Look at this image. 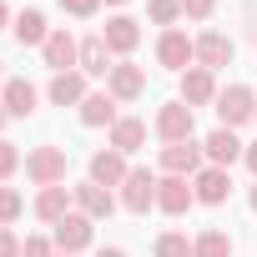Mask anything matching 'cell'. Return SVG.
I'll return each instance as SVG.
<instances>
[{
	"instance_id": "6da1fadb",
	"label": "cell",
	"mask_w": 257,
	"mask_h": 257,
	"mask_svg": "<svg viewBox=\"0 0 257 257\" xmlns=\"http://www.w3.org/2000/svg\"><path fill=\"white\" fill-rule=\"evenodd\" d=\"M212 106H217V121L227 126V132L257 121V96H252V86H227V91H217Z\"/></svg>"
},
{
	"instance_id": "7a4b0ae2",
	"label": "cell",
	"mask_w": 257,
	"mask_h": 257,
	"mask_svg": "<svg viewBox=\"0 0 257 257\" xmlns=\"http://www.w3.org/2000/svg\"><path fill=\"white\" fill-rule=\"evenodd\" d=\"M157 182H162V177H157L152 167H132V172H126V182H121V207L137 212V217L152 212V207H157Z\"/></svg>"
},
{
	"instance_id": "3957f363",
	"label": "cell",
	"mask_w": 257,
	"mask_h": 257,
	"mask_svg": "<svg viewBox=\"0 0 257 257\" xmlns=\"http://www.w3.org/2000/svg\"><path fill=\"white\" fill-rule=\"evenodd\" d=\"M26 177H31L36 187H61V182H66V152H61V147H36V152L26 157Z\"/></svg>"
},
{
	"instance_id": "277c9868",
	"label": "cell",
	"mask_w": 257,
	"mask_h": 257,
	"mask_svg": "<svg viewBox=\"0 0 257 257\" xmlns=\"http://www.w3.org/2000/svg\"><path fill=\"white\" fill-rule=\"evenodd\" d=\"M192 132H197V116H192V106L187 101H167L162 111H157V137L172 147V142H192Z\"/></svg>"
},
{
	"instance_id": "5b68a950",
	"label": "cell",
	"mask_w": 257,
	"mask_h": 257,
	"mask_svg": "<svg viewBox=\"0 0 257 257\" xmlns=\"http://www.w3.org/2000/svg\"><path fill=\"white\" fill-rule=\"evenodd\" d=\"M157 61L167 66V71H192V61H197V46H192V36L187 31H162L157 36Z\"/></svg>"
},
{
	"instance_id": "8992f818",
	"label": "cell",
	"mask_w": 257,
	"mask_h": 257,
	"mask_svg": "<svg viewBox=\"0 0 257 257\" xmlns=\"http://www.w3.org/2000/svg\"><path fill=\"white\" fill-rule=\"evenodd\" d=\"M202 162H207L202 142H172V147H162V172L167 177H197Z\"/></svg>"
},
{
	"instance_id": "52a82bcc",
	"label": "cell",
	"mask_w": 257,
	"mask_h": 257,
	"mask_svg": "<svg viewBox=\"0 0 257 257\" xmlns=\"http://www.w3.org/2000/svg\"><path fill=\"white\" fill-rule=\"evenodd\" d=\"M101 41H106V51L111 56H132L137 46H142V21H132V16H111L106 26H101Z\"/></svg>"
},
{
	"instance_id": "ba28073f",
	"label": "cell",
	"mask_w": 257,
	"mask_h": 257,
	"mask_svg": "<svg viewBox=\"0 0 257 257\" xmlns=\"http://www.w3.org/2000/svg\"><path fill=\"white\" fill-rule=\"evenodd\" d=\"M41 56H46V66L61 76V71L81 66V41H76L71 31H51V36H46V46H41Z\"/></svg>"
},
{
	"instance_id": "9c48e42d",
	"label": "cell",
	"mask_w": 257,
	"mask_h": 257,
	"mask_svg": "<svg viewBox=\"0 0 257 257\" xmlns=\"http://www.w3.org/2000/svg\"><path fill=\"white\" fill-rule=\"evenodd\" d=\"M192 46H197V66H202V71H212V76H217L222 66H232V51H237L222 31H202Z\"/></svg>"
},
{
	"instance_id": "30bf717a",
	"label": "cell",
	"mask_w": 257,
	"mask_h": 257,
	"mask_svg": "<svg viewBox=\"0 0 257 257\" xmlns=\"http://www.w3.org/2000/svg\"><path fill=\"white\" fill-rule=\"evenodd\" d=\"M192 192H197L202 207H222V202L232 197V177H227V167H202V172L192 177Z\"/></svg>"
},
{
	"instance_id": "8fae6325",
	"label": "cell",
	"mask_w": 257,
	"mask_h": 257,
	"mask_svg": "<svg viewBox=\"0 0 257 257\" xmlns=\"http://www.w3.org/2000/svg\"><path fill=\"white\" fill-rule=\"evenodd\" d=\"M66 257H76L81 247H91V217L86 212H66L61 222H56V237H51Z\"/></svg>"
},
{
	"instance_id": "7c38bea8",
	"label": "cell",
	"mask_w": 257,
	"mask_h": 257,
	"mask_svg": "<svg viewBox=\"0 0 257 257\" xmlns=\"http://www.w3.org/2000/svg\"><path fill=\"white\" fill-rule=\"evenodd\" d=\"M106 91H111L116 101H137V96L147 91V71H142L137 61H116L111 76H106Z\"/></svg>"
},
{
	"instance_id": "4fadbf2b",
	"label": "cell",
	"mask_w": 257,
	"mask_h": 257,
	"mask_svg": "<svg viewBox=\"0 0 257 257\" xmlns=\"http://www.w3.org/2000/svg\"><path fill=\"white\" fill-rule=\"evenodd\" d=\"M192 202H197L192 177H162V182H157V207H162L167 217H182Z\"/></svg>"
},
{
	"instance_id": "5bb4252c",
	"label": "cell",
	"mask_w": 257,
	"mask_h": 257,
	"mask_svg": "<svg viewBox=\"0 0 257 257\" xmlns=\"http://www.w3.org/2000/svg\"><path fill=\"white\" fill-rule=\"evenodd\" d=\"M71 202H76V212H86L91 222H96V217H111V212H116V197H111V187H96L91 177H86L81 187H71Z\"/></svg>"
},
{
	"instance_id": "9a60e30c",
	"label": "cell",
	"mask_w": 257,
	"mask_h": 257,
	"mask_svg": "<svg viewBox=\"0 0 257 257\" xmlns=\"http://www.w3.org/2000/svg\"><path fill=\"white\" fill-rule=\"evenodd\" d=\"M36 101H41V91L31 81H21V76H11L6 86H0V106H6V116H36Z\"/></svg>"
},
{
	"instance_id": "2e32d148",
	"label": "cell",
	"mask_w": 257,
	"mask_h": 257,
	"mask_svg": "<svg viewBox=\"0 0 257 257\" xmlns=\"http://www.w3.org/2000/svg\"><path fill=\"white\" fill-rule=\"evenodd\" d=\"M202 152H207V167H232V162H242V142H237V132H227V126H217V132L202 142Z\"/></svg>"
},
{
	"instance_id": "e0dca14e",
	"label": "cell",
	"mask_w": 257,
	"mask_h": 257,
	"mask_svg": "<svg viewBox=\"0 0 257 257\" xmlns=\"http://www.w3.org/2000/svg\"><path fill=\"white\" fill-rule=\"evenodd\" d=\"M177 101H187L192 111H197V106H207V101H217V76H212V71H202V66L182 71V96H177Z\"/></svg>"
},
{
	"instance_id": "ac0fdd59",
	"label": "cell",
	"mask_w": 257,
	"mask_h": 257,
	"mask_svg": "<svg viewBox=\"0 0 257 257\" xmlns=\"http://www.w3.org/2000/svg\"><path fill=\"white\" fill-rule=\"evenodd\" d=\"M126 172H132V167H126V157H121L116 147H106V152L91 157V182H96V187H121Z\"/></svg>"
},
{
	"instance_id": "d6986e66",
	"label": "cell",
	"mask_w": 257,
	"mask_h": 257,
	"mask_svg": "<svg viewBox=\"0 0 257 257\" xmlns=\"http://www.w3.org/2000/svg\"><path fill=\"white\" fill-rule=\"evenodd\" d=\"M46 96H51L56 106H81V101L91 96V91H86V71H61V76H51Z\"/></svg>"
},
{
	"instance_id": "ffe728a7",
	"label": "cell",
	"mask_w": 257,
	"mask_h": 257,
	"mask_svg": "<svg viewBox=\"0 0 257 257\" xmlns=\"http://www.w3.org/2000/svg\"><path fill=\"white\" fill-rule=\"evenodd\" d=\"M81 121L86 126H116L121 116H116V96L111 91H91L86 101H81Z\"/></svg>"
},
{
	"instance_id": "44dd1931",
	"label": "cell",
	"mask_w": 257,
	"mask_h": 257,
	"mask_svg": "<svg viewBox=\"0 0 257 257\" xmlns=\"http://www.w3.org/2000/svg\"><path fill=\"white\" fill-rule=\"evenodd\" d=\"M142 142H147V121H137V116H121V121L111 126V147H116L121 157L142 152Z\"/></svg>"
},
{
	"instance_id": "7402d4cb",
	"label": "cell",
	"mask_w": 257,
	"mask_h": 257,
	"mask_svg": "<svg viewBox=\"0 0 257 257\" xmlns=\"http://www.w3.org/2000/svg\"><path fill=\"white\" fill-rule=\"evenodd\" d=\"M11 31H16L21 46H46V36H51V26H46L41 11H21V16L11 21Z\"/></svg>"
},
{
	"instance_id": "603a6c76",
	"label": "cell",
	"mask_w": 257,
	"mask_h": 257,
	"mask_svg": "<svg viewBox=\"0 0 257 257\" xmlns=\"http://www.w3.org/2000/svg\"><path fill=\"white\" fill-rule=\"evenodd\" d=\"M66 212H71V192H66V187H41V197H36V217L56 227Z\"/></svg>"
},
{
	"instance_id": "cb8c5ba5",
	"label": "cell",
	"mask_w": 257,
	"mask_h": 257,
	"mask_svg": "<svg viewBox=\"0 0 257 257\" xmlns=\"http://www.w3.org/2000/svg\"><path fill=\"white\" fill-rule=\"evenodd\" d=\"M111 51H106V41L101 36H91V41H81V71L86 76H111Z\"/></svg>"
},
{
	"instance_id": "d4e9b609",
	"label": "cell",
	"mask_w": 257,
	"mask_h": 257,
	"mask_svg": "<svg viewBox=\"0 0 257 257\" xmlns=\"http://www.w3.org/2000/svg\"><path fill=\"white\" fill-rule=\"evenodd\" d=\"M192 257H232V237L222 227H207L192 237Z\"/></svg>"
},
{
	"instance_id": "484cf974",
	"label": "cell",
	"mask_w": 257,
	"mask_h": 257,
	"mask_svg": "<svg viewBox=\"0 0 257 257\" xmlns=\"http://www.w3.org/2000/svg\"><path fill=\"white\" fill-rule=\"evenodd\" d=\"M157 257H192L187 232H162V237H157Z\"/></svg>"
},
{
	"instance_id": "4316f807",
	"label": "cell",
	"mask_w": 257,
	"mask_h": 257,
	"mask_svg": "<svg viewBox=\"0 0 257 257\" xmlns=\"http://www.w3.org/2000/svg\"><path fill=\"white\" fill-rule=\"evenodd\" d=\"M147 11H152V21H157L162 31H172L177 16H182V0H147Z\"/></svg>"
},
{
	"instance_id": "83f0119b",
	"label": "cell",
	"mask_w": 257,
	"mask_h": 257,
	"mask_svg": "<svg viewBox=\"0 0 257 257\" xmlns=\"http://www.w3.org/2000/svg\"><path fill=\"white\" fill-rule=\"evenodd\" d=\"M21 212H26L21 192H16V187H0V227H11V222H16Z\"/></svg>"
},
{
	"instance_id": "f1b7e54d",
	"label": "cell",
	"mask_w": 257,
	"mask_h": 257,
	"mask_svg": "<svg viewBox=\"0 0 257 257\" xmlns=\"http://www.w3.org/2000/svg\"><path fill=\"white\" fill-rule=\"evenodd\" d=\"M21 257H56V242L51 237H26L21 242Z\"/></svg>"
},
{
	"instance_id": "f546056e",
	"label": "cell",
	"mask_w": 257,
	"mask_h": 257,
	"mask_svg": "<svg viewBox=\"0 0 257 257\" xmlns=\"http://www.w3.org/2000/svg\"><path fill=\"white\" fill-rule=\"evenodd\" d=\"M16 167H21V152H16V142H0V182H6Z\"/></svg>"
},
{
	"instance_id": "4dcf8cb0",
	"label": "cell",
	"mask_w": 257,
	"mask_h": 257,
	"mask_svg": "<svg viewBox=\"0 0 257 257\" xmlns=\"http://www.w3.org/2000/svg\"><path fill=\"white\" fill-rule=\"evenodd\" d=\"M61 11H71V16H81V21H91V16L101 11V0H61Z\"/></svg>"
},
{
	"instance_id": "1f68e13d",
	"label": "cell",
	"mask_w": 257,
	"mask_h": 257,
	"mask_svg": "<svg viewBox=\"0 0 257 257\" xmlns=\"http://www.w3.org/2000/svg\"><path fill=\"white\" fill-rule=\"evenodd\" d=\"M212 6H217V0H182V16H192V21H207V16H212Z\"/></svg>"
},
{
	"instance_id": "d6a6232c",
	"label": "cell",
	"mask_w": 257,
	"mask_h": 257,
	"mask_svg": "<svg viewBox=\"0 0 257 257\" xmlns=\"http://www.w3.org/2000/svg\"><path fill=\"white\" fill-rule=\"evenodd\" d=\"M0 257H21V237L11 227H0Z\"/></svg>"
},
{
	"instance_id": "836d02e7",
	"label": "cell",
	"mask_w": 257,
	"mask_h": 257,
	"mask_svg": "<svg viewBox=\"0 0 257 257\" xmlns=\"http://www.w3.org/2000/svg\"><path fill=\"white\" fill-rule=\"evenodd\" d=\"M242 162H247V172H252V177H257V142H252V147H247V152H242Z\"/></svg>"
},
{
	"instance_id": "e575fe53",
	"label": "cell",
	"mask_w": 257,
	"mask_h": 257,
	"mask_svg": "<svg viewBox=\"0 0 257 257\" xmlns=\"http://www.w3.org/2000/svg\"><path fill=\"white\" fill-rule=\"evenodd\" d=\"M96 257H126V252H121V247H101Z\"/></svg>"
},
{
	"instance_id": "d590c367",
	"label": "cell",
	"mask_w": 257,
	"mask_h": 257,
	"mask_svg": "<svg viewBox=\"0 0 257 257\" xmlns=\"http://www.w3.org/2000/svg\"><path fill=\"white\" fill-rule=\"evenodd\" d=\"M6 21H11V6H6V0H0V31H6Z\"/></svg>"
},
{
	"instance_id": "8d00e7d4",
	"label": "cell",
	"mask_w": 257,
	"mask_h": 257,
	"mask_svg": "<svg viewBox=\"0 0 257 257\" xmlns=\"http://www.w3.org/2000/svg\"><path fill=\"white\" fill-rule=\"evenodd\" d=\"M247 202H252V212H257V182H252V197H247Z\"/></svg>"
},
{
	"instance_id": "74e56055",
	"label": "cell",
	"mask_w": 257,
	"mask_h": 257,
	"mask_svg": "<svg viewBox=\"0 0 257 257\" xmlns=\"http://www.w3.org/2000/svg\"><path fill=\"white\" fill-rule=\"evenodd\" d=\"M0 132H6V106H0Z\"/></svg>"
},
{
	"instance_id": "f35d334b",
	"label": "cell",
	"mask_w": 257,
	"mask_h": 257,
	"mask_svg": "<svg viewBox=\"0 0 257 257\" xmlns=\"http://www.w3.org/2000/svg\"><path fill=\"white\" fill-rule=\"evenodd\" d=\"M106 6H126V0H106Z\"/></svg>"
},
{
	"instance_id": "ab89813d",
	"label": "cell",
	"mask_w": 257,
	"mask_h": 257,
	"mask_svg": "<svg viewBox=\"0 0 257 257\" xmlns=\"http://www.w3.org/2000/svg\"><path fill=\"white\" fill-rule=\"evenodd\" d=\"M0 66H6V61H0ZM0 86H6V71H0Z\"/></svg>"
},
{
	"instance_id": "60d3db41",
	"label": "cell",
	"mask_w": 257,
	"mask_h": 257,
	"mask_svg": "<svg viewBox=\"0 0 257 257\" xmlns=\"http://www.w3.org/2000/svg\"><path fill=\"white\" fill-rule=\"evenodd\" d=\"M61 257H66V252H61Z\"/></svg>"
}]
</instances>
